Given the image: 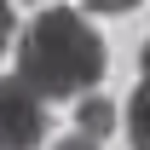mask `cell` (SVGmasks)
<instances>
[{
    "label": "cell",
    "instance_id": "obj_7",
    "mask_svg": "<svg viewBox=\"0 0 150 150\" xmlns=\"http://www.w3.org/2000/svg\"><path fill=\"white\" fill-rule=\"evenodd\" d=\"M93 12H127V6H139V0H87Z\"/></svg>",
    "mask_w": 150,
    "mask_h": 150
},
{
    "label": "cell",
    "instance_id": "obj_2",
    "mask_svg": "<svg viewBox=\"0 0 150 150\" xmlns=\"http://www.w3.org/2000/svg\"><path fill=\"white\" fill-rule=\"evenodd\" d=\"M40 139H46V98L23 75H0V144L35 150Z\"/></svg>",
    "mask_w": 150,
    "mask_h": 150
},
{
    "label": "cell",
    "instance_id": "obj_1",
    "mask_svg": "<svg viewBox=\"0 0 150 150\" xmlns=\"http://www.w3.org/2000/svg\"><path fill=\"white\" fill-rule=\"evenodd\" d=\"M104 64H110L104 40L69 6H46L35 23H23V35H18V75L40 98L93 93L98 81H104Z\"/></svg>",
    "mask_w": 150,
    "mask_h": 150
},
{
    "label": "cell",
    "instance_id": "obj_9",
    "mask_svg": "<svg viewBox=\"0 0 150 150\" xmlns=\"http://www.w3.org/2000/svg\"><path fill=\"white\" fill-rule=\"evenodd\" d=\"M0 150H6V144H0Z\"/></svg>",
    "mask_w": 150,
    "mask_h": 150
},
{
    "label": "cell",
    "instance_id": "obj_5",
    "mask_svg": "<svg viewBox=\"0 0 150 150\" xmlns=\"http://www.w3.org/2000/svg\"><path fill=\"white\" fill-rule=\"evenodd\" d=\"M46 150H98V139L93 133H75V139H52Z\"/></svg>",
    "mask_w": 150,
    "mask_h": 150
},
{
    "label": "cell",
    "instance_id": "obj_6",
    "mask_svg": "<svg viewBox=\"0 0 150 150\" xmlns=\"http://www.w3.org/2000/svg\"><path fill=\"white\" fill-rule=\"evenodd\" d=\"M12 35H18V23H12V6H6V0H0V52H6V46H12Z\"/></svg>",
    "mask_w": 150,
    "mask_h": 150
},
{
    "label": "cell",
    "instance_id": "obj_3",
    "mask_svg": "<svg viewBox=\"0 0 150 150\" xmlns=\"http://www.w3.org/2000/svg\"><path fill=\"white\" fill-rule=\"evenodd\" d=\"M75 127L81 133H93V139H110V127H115V104L110 98H81V110H75Z\"/></svg>",
    "mask_w": 150,
    "mask_h": 150
},
{
    "label": "cell",
    "instance_id": "obj_8",
    "mask_svg": "<svg viewBox=\"0 0 150 150\" xmlns=\"http://www.w3.org/2000/svg\"><path fill=\"white\" fill-rule=\"evenodd\" d=\"M144 75H150V46H144Z\"/></svg>",
    "mask_w": 150,
    "mask_h": 150
},
{
    "label": "cell",
    "instance_id": "obj_4",
    "mask_svg": "<svg viewBox=\"0 0 150 150\" xmlns=\"http://www.w3.org/2000/svg\"><path fill=\"white\" fill-rule=\"evenodd\" d=\"M127 133H133V150H150V75L133 87V104H127Z\"/></svg>",
    "mask_w": 150,
    "mask_h": 150
}]
</instances>
